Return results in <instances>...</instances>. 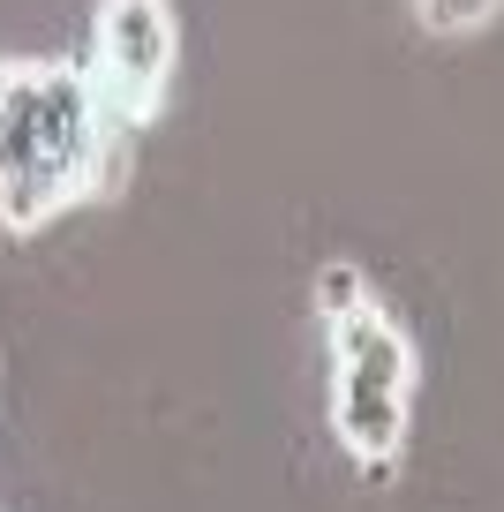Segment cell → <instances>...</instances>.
<instances>
[{
	"label": "cell",
	"mask_w": 504,
	"mask_h": 512,
	"mask_svg": "<svg viewBox=\"0 0 504 512\" xmlns=\"http://www.w3.org/2000/svg\"><path fill=\"white\" fill-rule=\"evenodd\" d=\"M128 136L106 121L98 83L68 61H0V226L31 234L68 204L113 189Z\"/></svg>",
	"instance_id": "cell-1"
},
{
	"label": "cell",
	"mask_w": 504,
	"mask_h": 512,
	"mask_svg": "<svg viewBox=\"0 0 504 512\" xmlns=\"http://www.w3.org/2000/svg\"><path fill=\"white\" fill-rule=\"evenodd\" d=\"M331 339V437L369 482H384L407 445V400H414V347L392 324L377 294L347 309H324Z\"/></svg>",
	"instance_id": "cell-2"
},
{
	"label": "cell",
	"mask_w": 504,
	"mask_h": 512,
	"mask_svg": "<svg viewBox=\"0 0 504 512\" xmlns=\"http://www.w3.org/2000/svg\"><path fill=\"white\" fill-rule=\"evenodd\" d=\"M174 8L166 0H106L98 8V31H91V83H98V106L121 136H136L143 121L158 113L166 98V76H174Z\"/></svg>",
	"instance_id": "cell-3"
},
{
	"label": "cell",
	"mask_w": 504,
	"mask_h": 512,
	"mask_svg": "<svg viewBox=\"0 0 504 512\" xmlns=\"http://www.w3.org/2000/svg\"><path fill=\"white\" fill-rule=\"evenodd\" d=\"M414 8H422L429 31H482L504 0H414Z\"/></svg>",
	"instance_id": "cell-4"
}]
</instances>
